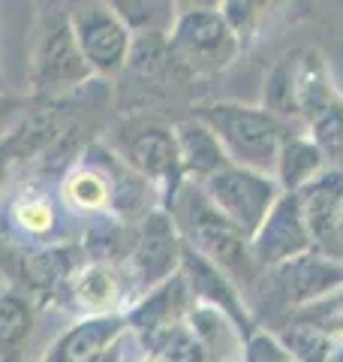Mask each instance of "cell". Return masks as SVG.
Listing matches in <instances>:
<instances>
[{
	"label": "cell",
	"mask_w": 343,
	"mask_h": 362,
	"mask_svg": "<svg viewBox=\"0 0 343 362\" xmlns=\"http://www.w3.org/2000/svg\"><path fill=\"white\" fill-rule=\"evenodd\" d=\"M166 211L175 221L184 245L199 251L205 259H211L232 281L250 284L256 278L259 266L250 254V239L205 197V190L196 181H184V187L175 194Z\"/></svg>",
	"instance_id": "obj_1"
},
{
	"label": "cell",
	"mask_w": 343,
	"mask_h": 362,
	"mask_svg": "<svg viewBox=\"0 0 343 362\" xmlns=\"http://www.w3.org/2000/svg\"><path fill=\"white\" fill-rule=\"evenodd\" d=\"M196 118H202L214 130L229 163L265 175H274L283 142L292 136L283 121H277L262 106L229 103V100L202 103L196 109Z\"/></svg>",
	"instance_id": "obj_2"
},
{
	"label": "cell",
	"mask_w": 343,
	"mask_h": 362,
	"mask_svg": "<svg viewBox=\"0 0 343 362\" xmlns=\"http://www.w3.org/2000/svg\"><path fill=\"white\" fill-rule=\"evenodd\" d=\"M90 73L88 61L78 52L76 33L70 25V13L64 9H52L42 18V25L33 40L30 66H28V85L37 97L57 100L66 90L85 85Z\"/></svg>",
	"instance_id": "obj_3"
},
{
	"label": "cell",
	"mask_w": 343,
	"mask_h": 362,
	"mask_svg": "<svg viewBox=\"0 0 343 362\" xmlns=\"http://www.w3.org/2000/svg\"><path fill=\"white\" fill-rule=\"evenodd\" d=\"M166 42H169V58L196 76H211L226 70L235 61L238 49H241V37L229 28L220 6L214 9L199 6L178 13L175 28H172Z\"/></svg>",
	"instance_id": "obj_4"
},
{
	"label": "cell",
	"mask_w": 343,
	"mask_h": 362,
	"mask_svg": "<svg viewBox=\"0 0 343 362\" xmlns=\"http://www.w3.org/2000/svg\"><path fill=\"white\" fill-rule=\"evenodd\" d=\"M121 163H127L139 178H145L166 202L184 187V169L175 142V127L160 121H136L127 124L121 136Z\"/></svg>",
	"instance_id": "obj_5"
},
{
	"label": "cell",
	"mask_w": 343,
	"mask_h": 362,
	"mask_svg": "<svg viewBox=\"0 0 343 362\" xmlns=\"http://www.w3.org/2000/svg\"><path fill=\"white\" fill-rule=\"evenodd\" d=\"M205 190L217 209H220L247 239H253L262 221L268 218V211L274 209V202L280 199V185L274 181V175L253 173V169L229 163L217 175L199 185Z\"/></svg>",
	"instance_id": "obj_6"
},
{
	"label": "cell",
	"mask_w": 343,
	"mask_h": 362,
	"mask_svg": "<svg viewBox=\"0 0 343 362\" xmlns=\"http://www.w3.org/2000/svg\"><path fill=\"white\" fill-rule=\"evenodd\" d=\"M78 52L94 76H114L130 64L133 33L112 4H78L70 9Z\"/></svg>",
	"instance_id": "obj_7"
},
{
	"label": "cell",
	"mask_w": 343,
	"mask_h": 362,
	"mask_svg": "<svg viewBox=\"0 0 343 362\" xmlns=\"http://www.w3.org/2000/svg\"><path fill=\"white\" fill-rule=\"evenodd\" d=\"M184 257V239H181L175 221L166 209H154L145 214L139 230L130 239V269L148 290L166 284L181 272Z\"/></svg>",
	"instance_id": "obj_8"
},
{
	"label": "cell",
	"mask_w": 343,
	"mask_h": 362,
	"mask_svg": "<svg viewBox=\"0 0 343 362\" xmlns=\"http://www.w3.org/2000/svg\"><path fill=\"white\" fill-rule=\"evenodd\" d=\"M307 251H316V245L301 214V202L295 194H280L268 218L250 239V254L259 269H277Z\"/></svg>",
	"instance_id": "obj_9"
},
{
	"label": "cell",
	"mask_w": 343,
	"mask_h": 362,
	"mask_svg": "<svg viewBox=\"0 0 343 362\" xmlns=\"http://www.w3.org/2000/svg\"><path fill=\"white\" fill-rule=\"evenodd\" d=\"M181 275L187 281V290L193 302L205 305V308H214L226 314L229 320L235 323V329L244 338L253 332V320L244 308L241 296H238L235 281L226 275V272L217 269L211 259H205L199 251H193L190 245H184V257H181Z\"/></svg>",
	"instance_id": "obj_10"
},
{
	"label": "cell",
	"mask_w": 343,
	"mask_h": 362,
	"mask_svg": "<svg viewBox=\"0 0 343 362\" xmlns=\"http://www.w3.org/2000/svg\"><path fill=\"white\" fill-rule=\"evenodd\" d=\"M274 284L289 305L307 308L343 287V259H335L323 251H307L274 269Z\"/></svg>",
	"instance_id": "obj_11"
},
{
	"label": "cell",
	"mask_w": 343,
	"mask_h": 362,
	"mask_svg": "<svg viewBox=\"0 0 343 362\" xmlns=\"http://www.w3.org/2000/svg\"><path fill=\"white\" fill-rule=\"evenodd\" d=\"M295 197L301 202V214L307 221V230H311L316 251L335 257L337 223L343 218V166H325Z\"/></svg>",
	"instance_id": "obj_12"
},
{
	"label": "cell",
	"mask_w": 343,
	"mask_h": 362,
	"mask_svg": "<svg viewBox=\"0 0 343 362\" xmlns=\"http://www.w3.org/2000/svg\"><path fill=\"white\" fill-rule=\"evenodd\" d=\"M127 329H130L127 314L88 317V320L76 323L70 332H64L57 338V344L45 356V362H94L109 347L121 344Z\"/></svg>",
	"instance_id": "obj_13"
},
{
	"label": "cell",
	"mask_w": 343,
	"mask_h": 362,
	"mask_svg": "<svg viewBox=\"0 0 343 362\" xmlns=\"http://www.w3.org/2000/svg\"><path fill=\"white\" fill-rule=\"evenodd\" d=\"M66 296L76 308L88 311L90 317L118 314V305L127 296V281L121 266L112 263H85L66 284Z\"/></svg>",
	"instance_id": "obj_14"
},
{
	"label": "cell",
	"mask_w": 343,
	"mask_h": 362,
	"mask_svg": "<svg viewBox=\"0 0 343 362\" xmlns=\"http://www.w3.org/2000/svg\"><path fill=\"white\" fill-rule=\"evenodd\" d=\"M175 142H178L184 178H193L196 185L208 181L211 175L220 173L223 166H229V157L223 151L220 139H217L214 130L196 115L175 124Z\"/></svg>",
	"instance_id": "obj_15"
},
{
	"label": "cell",
	"mask_w": 343,
	"mask_h": 362,
	"mask_svg": "<svg viewBox=\"0 0 343 362\" xmlns=\"http://www.w3.org/2000/svg\"><path fill=\"white\" fill-rule=\"evenodd\" d=\"M61 199L78 214H109L114 187H112V169L109 151H102L100 163H78L61 181Z\"/></svg>",
	"instance_id": "obj_16"
},
{
	"label": "cell",
	"mask_w": 343,
	"mask_h": 362,
	"mask_svg": "<svg viewBox=\"0 0 343 362\" xmlns=\"http://www.w3.org/2000/svg\"><path fill=\"white\" fill-rule=\"evenodd\" d=\"M187 281L184 275L169 278L166 284L154 287L151 293H148V299H142L136 308L127 314V323L133 326V329L145 332V338H151L157 332L169 329V326H178L184 323L181 317H184V308H187Z\"/></svg>",
	"instance_id": "obj_17"
},
{
	"label": "cell",
	"mask_w": 343,
	"mask_h": 362,
	"mask_svg": "<svg viewBox=\"0 0 343 362\" xmlns=\"http://www.w3.org/2000/svg\"><path fill=\"white\" fill-rule=\"evenodd\" d=\"M78 269H82V266L76 263L73 247L52 245V247L30 251V254L21 257L18 281L28 290H37V293H64Z\"/></svg>",
	"instance_id": "obj_18"
},
{
	"label": "cell",
	"mask_w": 343,
	"mask_h": 362,
	"mask_svg": "<svg viewBox=\"0 0 343 362\" xmlns=\"http://www.w3.org/2000/svg\"><path fill=\"white\" fill-rule=\"evenodd\" d=\"M328 166V160L323 157V151L307 139V136H289L280 148V157H277V169H274V181L280 185L283 194H299L304 185L323 173Z\"/></svg>",
	"instance_id": "obj_19"
},
{
	"label": "cell",
	"mask_w": 343,
	"mask_h": 362,
	"mask_svg": "<svg viewBox=\"0 0 343 362\" xmlns=\"http://www.w3.org/2000/svg\"><path fill=\"white\" fill-rule=\"evenodd\" d=\"M299 58L301 49L286 52L277 64L271 66L265 78V97H262V109L271 112L277 121L289 127L292 121H301V106H299Z\"/></svg>",
	"instance_id": "obj_20"
},
{
	"label": "cell",
	"mask_w": 343,
	"mask_h": 362,
	"mask_svg": "<svg viewBox=\"0 0 343 362\" xmlns=\"http://www.w3.org/2000/svg\"><path fill=\"white\" fill-rule=\"evenodd\" d=\"M33 332V302L18 287L0 290V362H18Z\"/></svg>",
	"instance_id": "obj_21"
},
{
	"label": "cell",
	"mask_w": 343,
	"mask_h": 362,
	"mask_svg": "<svg viewBox=\"0 0 343 362\" xmlns=\"http://www.w3.org/2000/svg\"><path fill=\"white\" fill-rule=\"evenodd\" d=\"M114 13L133 33V40L139 37H163L169 40L172 28H175V4H136V0H124V4H112Z\"/></svg>",
	"instance_id": "obj_22"
},
{
	"label": "cell",
	"mask_w": 343,
	"mask_h": 362,
	"mask_svg": "<svg viewBox=\"0 0 343 362\" xmlns=\"http://www.w3.org/2000/svg\"><path fill=\"white\" fill-rule=\"evenodd\" d=\"M274 338L299 362H328L337 347V338L328 329H323V326H316V323H304V320L289 323Z\"/></svg>",
	"instance_id": "obj_23"
},
{
	"label": "cell",
	"mask_w": 343,
	"mask_h": 362,
	"mask_svg": "<svg viewBox=\"0 0 343 362\" xmlns=\"http://www.w3.org/2000/svg\"><path fill=\"white\" fill-rule=\"evenodd\" d=\"M307 139L323 151L328 166H343V100L337 94L307 121Z\"/></svg>",
	"instance_id": "obj_24"
},
{
	"label": "cell",
	"mask_w": 343,
	"mask_h": 362,
	"mask_svg": "<svg viewBox=\"0 0 343 362\" xmlns=\"http://www.w3.org/2000/svg\"><path fill=\"white\" fill-rule=\"evenodd\" d=\"M9 218L18 226L25 235H33V239H45L52 235V230L57 226V211L45 197L40 194H25L13 202L9 209Z\"/></svg>",
	"instance_id": "obj_25"
},
{
	"label": "cell",
	"mask_w": 343,
	"mask_h": 362,
	"mask_svg": "<svg viewBox=\"0 0 343 362\" xmlns=\"http://www.w3.org/2000/svg\"><path fill=\"white\" fill-rule=\"evenodd\" d=\"M241 362H299L271 332L253 329L244 338V359Z\"/></svg>",
	"instance_id": "obj_26"
},
{
	"label": "cell",
	"mask_w": 343,
	"mask_h": 362,
	"mask_svg": "<svg viewBox=\"0 0 343 362\" xmlns=\"http://www.w3.org/2000/svg\"><path fill=\"white\" fill-rule=\"evenodd\" d=\"M28 115V100L18 94H0V139L18 127V121Z\"/></svg>",
	"instance_id": "obj_27"
},
{
	"label": "cell",
	"mask_w": 343,
	"mask_h": 362,
	"mask_svg": "<svg viewBox=\"0 0 343 362\" xmlns=\"http://www.w3.org/2000/svg\"><path fill=\"white\" fill-rule=\"evenodd\" d=\"M16 160H18V157H16V151H13V145H9V139H0V185H4L9 166H13Z\"/></svg>",
	"instance_id": "obj_28"
},
{
	"label": "cell",
	"mask_w": 343,
	"mask_h": 362,
	"mask_svg": "<svg viewBox=\"0 0 343 362\" xmlns=\"http://www.w3.org/2000/svg\"><path fill=\"white\" fill-rule=\"evenodd\" d=\"M0 94H6V82H4V73H0Z\"/></svg>",
	"instance_id": "obj_29"
}]
</instances>
